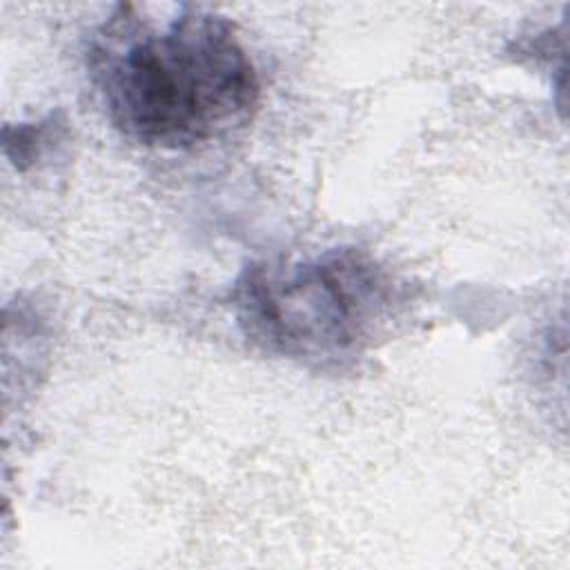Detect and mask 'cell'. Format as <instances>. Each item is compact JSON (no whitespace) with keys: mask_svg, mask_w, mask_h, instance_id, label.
Here are the masks:
<instances>
[{"mask_svg":"<svg viewBox=\"0 0 570 570\" xmlns=\"http://www.w3.org/2000/svg\"><path fill=\"white\" fill-rule=\"evenodd\" d=\"M85 65L114 129L156 149H194L243 127L261 94L234 24L194 4L160 24L116 4Z\"/></svg>","mask_w":570,"mask_h":570,"instance_id":"6da1fadb","label":"cell"},{"mask_svg":"<svg viewBox=\"0 0 570 570\" xmlns=\"http://www.w3.org/2000/svg\"><path fill=\"white\" fill-rule=\"evenodd\" d=\"M227 301L256 350L332 367L370 347L392 314L394 285L363 249L332 247L309 258L249 261Z\"/></svg>","mask_w":570,"mask_h":570,"instance_id":"7a4b0ae2","label":"cell"},{"mask_svg":"<svg viewBox=\"0 0 570 570\" xmlns=\"http://www.w3.org/2000/svg\"><path fill=\"white\" fill-rule=\"evenodd\" d=\"M65 134V120L58 114H49L38 122H22L16 127H4V154L18 167L27 169L33 165L51 145H56Z\"/></svg>","mask_w":570,"mask_h":570,"instance_id":"3957f363","label":"cell"}]
</instances>
